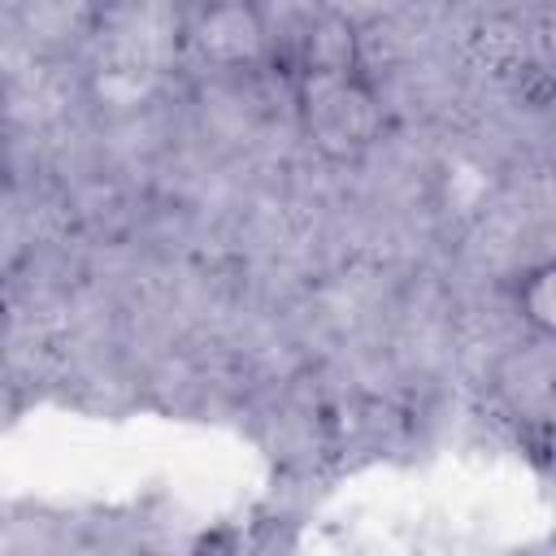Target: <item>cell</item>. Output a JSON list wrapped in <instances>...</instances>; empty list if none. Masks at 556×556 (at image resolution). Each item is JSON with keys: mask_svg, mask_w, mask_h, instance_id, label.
Segmentation results:
<instances>
[{"mask_svg": "<svg viewBox=\"0 0 556 556\" xmlns=\"http://www.w3.org/2000/svg\"><path fill=\"white\" fill-rule=\"evenodd\" d=\"M291 104L304 143L334 165L361 161L387 135V104L365 65L291 74Z\"/></svg>", "mask_w": 556, "mask_h": 556, "instance_id": "obj_1", "label": "cell"}, {"mask_svg": "<svg viewBox=\"0 0 556 556\" xmlns=\"http://www.w3.org/2000/svg\"><path fill=\"white\" fill-rule=\"evenodd\" d=\"M191 52L204 65L217 70H252L274 56V26L265 9L248 0H222V4H200L187 26H182Z\"/></svg>", "mask_w": 556, "mask_h": 556, "instance_id": "obj_2", "label": "cell"}, {"mask_svg": "<svg viewBox=\"0 0 556 556\" xmlns=\"http://www.w3.org/2000/svg\"><path fill=\"white\" fill-rule=\"evenodd\" d=\"M361 65V43L356 26L343 13H308L287 43V78L291 74H313V70H348Z\"/></svg>", "mask_w": 556, "mask_h": 556, "instance_id": "obj_3", "label": "cell"}, {"mask_svg": "<svg viewBox=\"0 0 556 556\" xmlns=\"http://www.w3.org/2000/svg\"><path fill=\"white\" fill-rule=\"evenodd\" d=\"M513 308L530 334H539V339L556 334V265L552 261H534L517 274Z\"/></svg>", "mask_w": 556, "mask_h": 556, "instance_id": "obj_4", "label": "cell"}]
</instances>
